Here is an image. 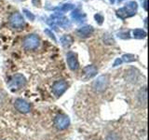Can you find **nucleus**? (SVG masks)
Here are the masks:
<instances>
[{
	"mask_svg": "<svg viewBox=\"0 0 149 140\" xmlns=\"http://www.w3.org/2000/svg\"><path fill=\"white\" fill-rule=\"evenodd\" d=\"M47 23L54 30H57L58 27H62L63 29H67V28L71 26V22H70L63 14L59 13V12H54L52 15L48 19Z\"/></svg>",
	"mask_w": 149,
	"mask_h": 140,
	"instance_id": "obj_1",
	"label": "nucleus"
},
{
	"mask_svg": "<svg viewBox=\"0 0 149 140\" xmlns=\"http://www.w3.org/2000/svg\"><path fill=\"white\" fill-rule=\"evenodd\" d=\"M138 5L135 1H130L125 5L123 8H121L116 10V16L120 18L121 20H125V19L132 17L135 15L137 11Z\"/></svg>",
	"mask_w": 149,
	"mask_h": 140,
	"instance_id": "obj_2",
	"label": "nucleus"
},
{
	"mask_svg": "<svg viewBox=\"0 0 149 140\" xmlns=\"http://www.w3.org/2000/svg\"><path fill=\"white\" fill-rule=\"evenodd\" d=\"M40 40L39 37L35 34L28 35L24 37V39L22 41L23 48L27 50H34L39 47Z\"/></svg>",
	"mask_w": 149,
	"mask_h": 140,
	"instance_id": "obj_3",
	"label": "nucleus"
},
{
	"mask_svg": "<svg viewBox=\"0 0 149 140\" xmlns=\"http://www.w3.org/2000/svg\"><path fill=\"white\" fill-rule=\"evenodd\" d=\"M26 84V79L24 76L22 74H16L12 76L10 78V80L8 81V87L11 89V90H20L22 87H24Z\"/></svg>",
	"mask_w": 149,
	"mask_h": 140,
	"instance_id": "obj_4",
	"label": "nucleus"
},
{
	"mask_svg": "<svg viewBox=\"0 0 149 140\" xmlns=\"http://www.w3.org/2000/svg\"><path fill=\"white\" fill-rule=\"evenodd\" d=\"M9 24L14 29L20 30V29H23V27L25 25V21L21 13L14 12L9 17Z\"/></svg>",
	"mask_w": 149,
	"mask_h": 140,
	"instance_id": "obj_5",
	"label": "nucleus"
},
{
	"mask_svg": "<svg viewBox=\"0 0 149 140\" xmlns=\"http://www.w3.org/2000/svg\"><path fill=\"white\" fill-rule=\"evenodd\" d=\"M109 83V79L108 77L106 75H102V76L98 77L96 80L92 83V88L95 92H102L106 90L107 86H108Z\"/></svg>",
	"mask_w": 149,
	"mask_h": 140,
	"instance_id": "obj_6",
	"label": "nucleus"
},
{
	"mask_svg": "<svg viewBox=\"0 0 149 140\" xmlns=\"http://www.w3.org/2000/svg\"><path fill=\"white\" fill-rule=\"evenodd\" d=\"M54 125L58 130H64L70 125L69 117L64 114H58L54 119Z\"/></svg>",
	"mask_w": 149,
	"mask_h": 140,
	"instance_id": "obj_7",
	"label": "nucleus"
},
{
	"mask_svg": "<svg viewBox=\"0 0 149 140\" xmlns=\"http://www.w3.org/2000/svg\"><path fill=\"white\" fill-rule=\"evenodd\" d=\"M67 88H68L67 82L63 80V79H61V80H57L53 83L52 92L54 93V95L60 97L62 94H63L64 92L67 90Z\"/></svg>",
	"mask_w": 149,
	"mask_h": 140,
	"instance_id": "obj_8",
	"label": "nucleus"
},
{
	"mask_svg": "<svg viewBox=\"0 0 149 140\" xmlns=\"http://www.w3.org/2000/svg\"><path fill=\"white\" fill-rule=\"evenodd\" d=\"M14 106H15V108L19 112H21V113H24V114L29 113L30 110H31V106H30L29 103L26 102L23 99H21V98L15 100V102H14Z\"/></svg>",
	"mask_w": 149,
	"mask_h": 140,
	"instance_id": "obj_9",
	"label": "nucleus"
},
{
	"mask_svg": "<svg viewBox=\"0 0 149 140\" xmlns=\"http://www.w3.org/2000/svg\"><path fill=\"white\" fill-rule=\"evenodd\" d=\"M66 62L69 68L72 70V71H76L79 67V64H78V60H77V55L72 52V51H69L66 55Z\"/></svg>",
	"mask_w": 149,
	"mask_h": 140,
	"instance_id": "obj_10",
	"label": "nucleus"
},
{
	"mask_svg": "<svg viewBox=\"0 0 149 140\" xmlns=\"http://www.w3.org/2000/svg\"><path fill=\"white\" fill-rule=\"evenodd\" d=\"M71 18L77 23H83L87 21V15L84 13L80 8H74L71 13Z\"/></svg>",
	"mask_w": 149,
	"mask_h": 140,
	"instance_id": "obj_11",
	"label": "nucleus"
},
{
	"mask_svg": "<svg viewBox=\"0 0 149 140\" xmlns=\"http://www.w3.org/2000/svg\"><path fill=\"white\" fill-rule=\"evenodd\" d=\"M93 27L91 26V25H85V26H82L80 28H78V29L77 30V34L78 36L80 37H88L90 36L92 33H93Z\"/></svg>",
	"mask_w": 149,
	"mask_h": 140,
	"instance_id": "obj_12",
	"label": "nucleus"
},
{
	"mask_svg": "<svg viewBox=\"0 0 149 140\" xmlns=\"http://www.w3.org/2000/svg\"><path fill=\"white\" fill-rule=\"evenodd\" d=\"M83 72L85 74V76L87 78H91L93 77H95L97 75V72H98V69L95 65H87L86 67H84L83 69Z\"/></svg>",
	"mask_w": 149,
	"mask_h": 140,
	"instance_id": "obj_13",
	"label": "nucleus"
},
{
	"mask_svg": "<svg viewBox=\"0 0 149 140\" xmlns=\"http://www.w3.org/2000/svg\"><path fill=\"white\" fill-rule=\"evenodd\" d=\"M60 42L63 48H69L73 43V37L70 35H63L60 38Z\"/></svg>",
	"mask_w": 149,
	"mask_h": 140,
	"instance_id": "obj_14",
	"label": "nucleus"
},
{
	"mask_svg": "<svg viewBox=\"0 0 149 140\" xmlns=\"http://www.w3.org/2000/svg\"><path fill=\"white\" fill-rule=\"evenodd\" d=\"M138 98H139V101L141 104H143L144 106L146 105V102H147V90H146V87H143V89H141L139 92V94H138Z\"/></svg>",
	"mask_w": 149,
	"mask_h": 140,
	"instance_id": "obj_15",
	"label": "nucleus"
},
{
	"mask_svg": "<svg viewBox=\"0 0 149 140\" xmlns=\"http://www.w3.org/2000/svg\"><path fill=\"white\" fill-rule=\"evenodd\" d=\"M74 8V6L73 4L71 3H66V4H63L62 7L61 8H58L57 9H56V12H59V13H62L63 14L64 12H67V11H70V10H72V9Z\"/></svg>",
	"mask_w": 149,
	"mask_h": 140,
	"instance_id": "obj_16",
	"label": "nucleus"
},
{
	"mask_svg": "<svg viewBox=\"0 0 149 140\" xmlns=\"http://www.w3.org/2000/svg\"><path fill=\"white\" fill-rule=\"evenodd\" d=\"M132 34L135 38H138V39L144 38V37L146 36V32L143 31V29H135V30H133Z\"/></svg>",
	"mask_w": 149,
	"mask_h": 140,
	"instance_id": "obj_17",
	"label": "nucleus"
},
{
	"mask_svg": "<svg viewBox=\"0 0 149 140\" xmlns=\"http://www.w3.org/2000/svg\"><path fill=\"white\" fill-rule=\"evenodd\" d=\"M121 60H122V62H125V63H132V62H134V61H136V57H135L133 54H124L122 57H121Z\"/></svg>",
	"mask_w": 149,
	"mask_h": 140,
	"instance_id": "obj_18",
	"label": "nucleus"
},
{
	"mask_svg": "<svg viewBox=\"0 0 149 140\" xmlns=\"http://www.w3.org/2000/svg\"><path fill=\"white\" fill-rule=\"evenodd\" d=\"M94 18H95V20H96V22H97L98 24H100V25H101L102 23L104 22V16L102 15V14H100V13L95 14V15H94Z\"/></svg>",
	"mask_w": 149,
	"mask_h": 140,
	"instance_id": "obj_19",
	"label": "nucleus"
},
{
	"mask_svg": "<svg viewBox=\"0 0 149 140\" xmlns=\"http://www.w3.org/2000/svg\"><path fill=\"white\" fill-rule=\"evenodd\" d=\"M23 12H24V14H25V15H26V17L28 18V19H29V20L30 21H34L35 20V15H34V14H33L31 11H29V10H27V9H23V10H22Z\"/></svg>",
	"mask_w": 149,
	"mask_h": 140,
	"instance_id": "obj_20",
	"label": "nucleus"
},
{
	"mask_svg": "<svg viewBox=\"0 0 149 140\" xmlns=\"http://www.w3.org/2000/svg\"><path fill=\"white\" fill-rule=\"evenodd\" d=\"M45 33H46V34L50 37V38H52V39H53V41H55V42L57 41V40H56V37H55V36H54V35H53V33L51 32L49 29H46V30H45Z\"/></svg>",
	"mask_w": 149,
	"mask_h": 140,
	"instance_id": "obj_21",
	"label": "nucleus"
},
{
	"mask_svg": "<svg viewBox=\"0 0 149 140\" xmlns=\"http://www.w3.org/2000/svg\"><path fill=\"white\" fill-rule=\"evenodd\" d=\"M121 64H122V60H121V58H116V61L114 62V64H113V66L116 67V66H118V65H119Z\"/></svg>",
	"mask_w": 149,
	"mask_h": 140,
	"instance_id": "obj_22",
	"label": "nucleus"
},
{
	"mask_svg": "<svg viewBox=\"0 0 149 140\" xmlns=\"http://www.w3.org/2000/svg\"><path fill=\"white\" fill-rule=\"evenodd\" d=\"M106 140H118V138L116 134H109L108 136H107Z\"/></svg>",
	"mask_w": 149,
	"mask_h": 140,
	"instance_id": "obj_23",
	"label": "nucleus"
},
{
	"mask_svg": "<svg viewBox=\"0 0 149 140\" xmlns=\"http://www.w3.org/2000/svg\"><path fill=\"white\" fill-rule=\"evenodd\" d=\"M143 8L146 9V10H147V0H144V2H143Z\"/></svg>",
	"mask_w": 149,
	"mask_h": 140,
	"instance_id": "obj_24",
	"label": "nucleus"
},
{
	"mask_svg": "<svg viewBox=\"0 0 149 140\" xmlns=\"http://www.w3.org/2000/svg\"><path fill=\"white\" fill-rule=\"evenodd\" d=\"M110 3L111 4H114L115 3V0H110Z\"/></svg>",
	"mask_w": 149,
	"mask_h": 140,
	"instance_id": "obj_25",
	"label": "nucleus"
},
{
	"mask_svg": "<svg viewBox=\"0 0 149 140\" xmlns=\"http://www.w3.org/2000/svg\"><path fill=\"white\" fill-rule=\"evenodd\" d=\"M122 1H123V0H118V3H121Z\"/></svg>",
	"mask_w": 149,
	"mask_h": 140,
	"instance_id": "obj_26",
	"label": "nucleus"
},
{
	"mask_svg": "<svg viewBox=\"0 0 149 140\" xmlns=\"http://www.w3.org/2000/svg\"><path fill=\"white\" fill-rule=\"evenodd\" d=\"M22 1H25V0H22Z\"/></svg>",
	"mask_w": 149,
	"mask_h": 140,
	"instance_id": "obj_27",
	"label": "nucleus"
}]
</instances>
